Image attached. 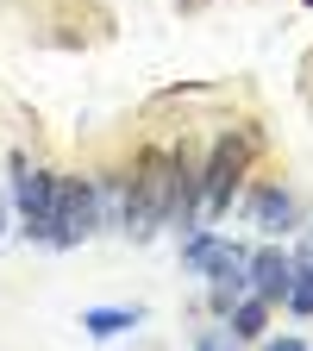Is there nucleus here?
I'll return each mask as SVG.
<instances>
[{
    "label": "nucleus",
    "mask_w": 313,
    "mask_h": 351,
    "mask_svg": "<svg viewBox=\"0 0 313 351\" xmlns=\"http://www.w3.org/2000/svg\"><path fill=\"white\" fill-rule=\"evenodd\" d=\"M132 326H145V307H88V314H82V332L88 339H119Z\"/></svg>",
    "instance_id": "6e6552de"
},
{
    "label": "nucleus",
    "mask_w": 313,
    "mask_h": 351,
    "mask_svg": "<svg viewBox=\"0 0 313 351\" xmlns=\"http://www.w3.org/2000/svg\"><path fill=\"white\" fill-rule=\"evenodd\" d=\"M288 289H295V257L282 251V245H263V251H251V295H263V301H288Z\"/></svg>",
    "instance_id": "423d86ee"
},
{
    "label": "nucleus",
    "mask_w": 313,
    "mask_h": 351,
    "mask_svg": "<svg viewBox=\"0 0 313 351\" xmlns=\"http://www.w3.org/2000/svg\"><path fill=\"white\" fill-rule=\"evenodd\" d=\"M182 263L195 276H207V295H213L219 314H232V307L251 295V251L232 245V239H219V232H188Z\"/></svg>",
    "instance_id": "f03ea898"
},
{
    "label": "nucleus",
    "mask_w": 313,
    "mask_h": 351,
    "mask_svg": "<svg viewBox=\"0 0 313 351\" xmlns=\"http://www.w3.org/2000/svg\"><path fill=\"white\" fill-rule=\"evenodd\" d=\"M0 232H7V195H0Z\"/></svg>",
    "instance_id": "4468645a"
},
{
    "label": "nucleus",
    "mask_w": 313,
    "mask_h": 351,
    "mask_svg": "<svg viewBox=\"0 0 313 351\" xmlns=\"http://www.w3.org/2000/svg\"><path fill=\"white\" fill-rule=\"evenodd\" d=\"M163 226H175V151H151L132 169V207H125V239L151 245Z\"/></svg>",
    "instance_id": "f257e3e1"
},
{
    "label": "nucleus",
    "mask_w": 313,
    "mask_h": 351,
    "mask_svg": "<svg viewBox=\"0 0 313 351\" xmlns=\"http://www.w3.org/2000/svg\"><path fill=\"white\" fill-rule=\"evenodd\" d=\"M251 151H257L251 132H226V138L213 145V157H207V169H201V213H207V219H219V213L232 207V189H238Z\"/></svg>",
    "instance_id": "20e7f679"
},
{
    "label": "nucleus",
    "mask_w": 313,
    "mask_h": 351,
    "mask_svg": "<svg viewBox=\"0 0 313 351\" xmlns=\"http://www.w3.org/2000/svg\"><path fill=\"white\" fill-rule=\"evenodd\" d=\"M195 351H238V332H232V326H207V332L195 339Z\"/></svg>",
    "instance_id": "9b49d317"
},
{
    "label": "nucleus",
    "mask_w": 313,
    "mask_h": 351,
    "mask_svg": "<svg viewBox=\"0 0 313 351\" xmlns=\"http://www.w3.org/2000/svg\"><path fill=\"white\" fill-rule=\"evenodd\" d=\"M295 219H301V201L288 189H257L251 195V226L263 239H276V232H295Z\"/></svg>",
    "instance_id": "0eeeda50"
},
{
    "label": "nucleus",
    "mask_w": 313,
    "mask_h": 351,
    "mask_svg": "<svg viewBox=\"0 0 313 351\" xmlns=\"http://www.w3.org/2000/svg\"><path fill=\"white\" fill-rule=\"evenodd\" d=\"M263 351H307V345H301V339H270Z\"/></svg>",
    "instance_id": "f8f14e48"
},
{
    "label": "nucleus",
    "mask_w": 313,
    "mask_h": 351,
    "mask_svg": "<svg viewBox=\"0 0 313 351\" xmlns=\"http://www.w3.org/2000/svg\"><path fill=\"white\" fill-rule=\"evenodd\" d=\"M57 195H63V176L13 157V207H19V219H25V239L51 245V232H57Z\"/></svg>",
    "instance_id": "7ed1b4c3"
},
{
    "label": "nucleus",
    "mask_w": 313,
    "mask_h": 351,
    "mask_svg": "<svg viewBox=\"0 0 313 351\" xmlns=\"http://www.w3.org/2000/svg\"><path fill=\"white\" fill-rule=\"evenodd\" d=\"M263 320H270V301H263V295H245L232 314H226V326H232L238 339H263Z\"/></svg>",
    "instance_id": "1a4fd4ad"
},
{
    "label": "nucleus",
    "mask_w": 313,
    "mask_h": 351,
    "mask_svg": "<svg viewBox=\"0 0 313 351\" xmlns=\"http://www.w3.org/2000/svg\"><path fill=\"white\" fill-rule=\"evenodd\" d=\"M288 307L295 314H313V257L295 251V289H288Z\"/></svg>",
    "instance_id": "9d476101"
},
{
    "label": "nucleus",
    "mask_w": 313,
    "mask_h": 351,
    "mask_svg": "<svg viewBox=\"0 0 313 351\" xmlns=\"http://www.w3.org/2000/svg\"><path fill=\"white\" fill-rule=\"evenodd\" d=\"M301 257H313V226H307V239H301Z\"/></svg>",
    "instance_id": "ddd939ff"
},
{
    "label": "nucleus",
    "mask_w": 313,
    "mask_h": 351,
    "mask_svg": "<svg viewBox=\"0 0 313 351\" xmlns=\"http://www.w3.org/2000/svg\"><path fill=\"white\" fill-rule=\"evenodd\" d=\"M107 226V213H101V189L88 182V176H63V195H57V232L51 245L57 251H75L82 239H95Z\"/></svg>",
    "instance_id": "39448f33"
}]
</instances>
